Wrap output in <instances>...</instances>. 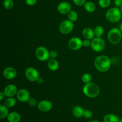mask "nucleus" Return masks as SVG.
Listing matches in <instances>:
<instances>
[{"label":"nucleus","instance_id":"obj_1","mask_svg":"<svg viewBox=\"0 0 122 122\" xmlns=\"http://www.w3.org/2000/svg\"><path fill=\"white\" fill-rule=\"evenodd\" d=\"M112 60L107 56L101 55L96 57L94 60V66L98 71L100 72H106L110 69Z\"/></svg>","mask_w":122,"mask_h":122},{"label":"nucleus","instance_id":"obj_2","mask_svg":"<svg viewBox=\"0 0 122 122\" xmlns=\"http://www.w3.org/2000/svg\"><path fill=\"white\" fill-rule=\"evenodd\" d=\"M83 93L89 98H95L99 95L100 89L98 86L95 83L90 82L84 85L82 89Z\"/></svg>","mask_w":122,"mask_h":122},{"label":"nucleus","instance_id":"obj_3","mask_svg":"<svg viewBox=\"0 0 122 122\" xmlns=\"http://www.w3.org/2000/svg\"><path fill=\"white\" fill-rule=\"evenodd\" d=\"M122 13L120 9L118 7H112L107 11L106 17L108 21L111 23L118 22L121 19Z\"/></svg>","mask_w":122,"mask_h":122},{"label":"nucleus","instance_id":"obj_4","mask_svg":"<svg viewBox=\"0 0 122 122\" xmlns=\"http://www.w3.org/2000/svg\"><path fill=\"white\" fill-rule=\"evenodd\" d=\"M107 38L111 44L114 45L119 44L122 40V32L119 28H112L108 32Z\"/></svg>","mask_w":122,"mask_h":122},{"label":"nucleus","instance_id":"obj_5","mask_svg":"<svg viewBox=\"0 0 122 122\" xmlns=\"http://www.w3.org/2000/svg\"><path fill=\"white\" fill-rule=\"evenodd\" d=\"M91 47L93 51L95 52H101L104 50L106 47V43L104 39H102L101 37H95L91 41Z\"/></svg>","mask_w":122,"mask_h":122},{"label":"nucleus","instance_id":"obj_6","mask_svg":"<svg viewBox=\"0 0 122 122\" xmlns=\"http://www.w3.org/2000/svg\"><path fill=\"white\" fill-rule=\"evenodd\" d=\"M35 56L38 60L45 61L50 58V51L45 46H40L36 50Z\"/></svg>","mask_w":122,"mask_h":122},{"label":"nucleus","instance_id":"obj_7","mask_svg":"<svg viewBox=\"0 0 122 122\" xmlns=\"http://www.w3.org/2000/svg\"><path fill=\"white\" fill-rule=\"evenodd\" d=\"M74 29L73 22L69 20H63L59 25V30L61 33L67 35L70 33Z\"/></svg>","mask_w":122,"mask_h":122},{"label":"nucleus","instance_id":"obj_8","mask_svg":"<svg viewBox=\"0 0 122 122\" xmlns=\"http://www.w3.org/2000/svg\"><path fill=\"white\" fill-rule=\"evenodd\" d=\"M26 79L30 82H37L39 78V73L38 70L34 67H29L27 68L25 71Z\"/></svg>","mask_w":122,"mask_h":122},{"label":"nucleus","instance_id":"obj_9","mask_svg":"<svg viewBox=\"0 0 122 122\" xmlns=\"http://www.w3.org/2000/svg\"><path fill=\"white\" fill-rule=\"evenodd\" d=\"M83 41L78 37L71 38L68 42V46L70 50L73 51H77L82 47Z\"/></svg>","mask_w":122,"mask_h":122},{"label":"nucleus","instance_id":"obj_10","mask_svg":"<svg viewBox=\"0 0 122 122\" xmlns=\"http://www.w3.org/2000/svg\"><path fill=\"white\" fill-rule=\"evenodd\" d=\"M16 97L17 100L22 102H27L30 98L29 92L25 89H20L18 90Z\"/></svg>","mask_w":122,"mask_h":122},{"label":"nucleus","instance_id":"obj_11","mask_svg":"<svg viewBox=\"0 0 122 122\" xmlns=\"http://www.w3.org/2000/svg\"><path fill=\"white\" fill-rule=\"evenodd\" d=\"M57 11L61 14H67L70 10H71V6L69 2L66 1L61 2L57 5Z\"/></svg>","mask_w":122,"mask_h":122},{"label":"nucleus","instance_id":"obj_12","mask_svg":"<svg viewBox=\"0 0 122 122\" xmlns=\"http://www.w3.org/2000/svg\"><path fill=\"white\" fill-rule=\"evenodd\" d=\"M38 108L41 112H48L52 108V104L48 100H42L38 103Z\"/></svg>","mask_w":122,"mask_h":122},{"label":"nucleus","instance_id":"obj_13","mask_svg":"<svg viewBox=\"0 0 122 122\" xmlns=\"http://www.w3.org/2000/svg\"><path fill=\"white\" fill-rule=\"evenodd\" d=\"M17 91V88L14 84L8 85L4 89V92L7 97H13L14 95H16Z\"/></svg>","mask_w":122,"mask_h":122},{"label":"nucleus","instance_id":"obj_14","mask_svg":"<svg viewBox=\"0 0 122 122\" xmlns=\"http://www.w3.org/2000/svg\"><path fill=\"white\" fill-rule=\"evenodd\" d=\"M3 76L5 79L11 80L15 78L17 76V71L12 67H6L3 71Z\"/></svg>","mask_w":122,"mask_h":122},{"label":"nucleus","instance_id":"obj_15","mask_svg":"<svg viewBox=\"0 0 122 122\" xmlns=\"http://www.w3.org/2000/svg\"><path fill=\"white\" fill-rule=\"evenodd\" d=\"M82 35L83 38L88 39H92L95 36V33L94 30H93L91 27H85L82 30Z\"/></svg>","mask_w":122,"mask_h":122},{"label":"nucleus","instance_id":"obj_16","mask_svg":"<svg viewBox=\"0 0 122 122\" xmlns=\"http://www.w3.org/2000/svg\"><path fill=\"white\" fill-rule=\"evenodd\" d=\"M48 67L51 71H55L58 70L59 67V63L56 58H50L48 61Z\"/></svg>","mask_w":122,"mask_h":122},{"label":"nucleus","instance_id":"obj_17","mask_svg":"<svg viewBox=\"0 0 122 122\" xmlns=\"http://www.w3.org/2000/svg\"><path fill=\"white\" fill-rule=\"evenodd\" d=\"M85 110L81 106H76L72 109V114L75 117L81 118L83 117Z\"/></svg>","mask_w":122,"mask_h":122},{"label":"nucleus","instance_id":"obj_18","mask_svg":"<svg viewBox=\"0 0 122 122\" xmlns=\"http://www.w3.org/2000/svg\"><path fill=\"white\" fill-rule=\"evenodd\" d=\"M7 118L8 122H20L21 116L17 112H13L9 113Z\"/></svg>","mask_w":122,"mask_h":122},{"label":"nucleus","instance_id":"obj_19","mask_svg":"<svg viewBox=\"0 0 122 122\" xmlns=\"http://www.w3.org/2000/svg\"><path fill=\"white\" fill-rule=\"evenodd\" d=\"M104 122H119L120 119L117 116L113 114H106L103 119Z\"/></svg>","mask_w":122,"mask_h":122},{"label":"nucleus","instance_id":"obj_20","mask_svg":"<svg viewBox=\"0 0 122 122\" xmlns=\"http://www.w3.org/2000/svg\"><path fill=\"white\" fill-rule=\"evenodd\" d=\"M84 8L88 13H93L96 10V5L95 4L91 1H87L83 5Z\"/></svg>","mask_w":122,"mask_h":122},{"label":"nucleus","instance_id":"obj_21","mask_svg":"<svg viewBox=\"0 0 122 122\" xmlns=\"http://www.w3.org/2000/svg\"><path fill=\"white\" fill-rule=\"evenodd\" d=\"M9 114L8 108L5 105H1L0 106V119H3L7 117Z\"/></svg>","mask_w":122,"mask_h":122},{"label":"nucleus","instance_id":"obj_22","mask_svg":"<svg viewBox=\"0 0 122 122\" xmlns=\"http://www.w3.org/2000/svg\"><path fill=\"white\" fill-rule=\"evenodd\" d=\"M67 17L68 20H70L72 22H75L78 19V14L75 10H70L67 14Z\"/></svg>","mask_w":122,"mask_h":122},{"label":"nucleus","instance_id":"obj_23","mask_svg":"<svg viewBox=\"0 0 122 122\" xmlns=\"http://www.w3.org/2000/svg\"><path fill=\"white\" fill-rule=\"evenodd\" d=\"M16 104V100L13 97H8L4 102V105L7 106L8 108H11V107H14Z\"/></svg>","mask_w":122,"mask_h":122},{"label":"nucleus","instance_id":"obj_24","mask_svg":"<svg viewBox=\"0 0 122 122\" xmlns=\"http://www.w3.org/2000/svg\"><path fill=\"white\" fill-rule=\"evenodd\" d=\"M94 30L96 37H101L104 33V29L102 26H100V25H98L97 27H95Z\"/></svg>","mask_w":122,"mask_h":122},{"label":"nucleus","instance_id":"obj_25","mask_svg":"<svg viewBox=\"0 0 122 122\" xmlns=\"http://www.w3.org/2000/svg\"><path fill=\"white\" fill-rule=\"evenodd\" d=\"M3 6L6 10H11L14 6L13 0H4Z\"/></svg>","mask_w":122,"mask_h":122},{"label":"nucleus","instance_id":"obj_26","mask_svg":"<svg viewBox=\"0 0 122 122\" xmlns=\"http://www.w3.org/2000/svg\"><path fill=\"white\" fill-rule=\"evenodd\" d=\"M82 81L84 83H90L92 81V76L89 73H85L82 76Z\"/></svg>","mask_w":122,"mask_h":122},{"label":"nucleus","instance_id":"obj_27","mask_svg":"<svg viewBox=\"0 0 122 122\" xmlns=\"http://www.w3.org/2000/svg\"><path fill=\"white\" fill-rule=\"evenodd\" d=\"M111 0H98V5L101 8H106L110 6Z\"/></svg>","mask_w":122,"mask_h":122},{"label":"nucleus","instance_id":"obj_28","mask_svg":"<svg viewBox=\"0 0 122 122\" xmlns=\"http://www.w3.org/2000/svg\"><path fill=\"white\" fill-rule=\"evenodd\" d=\"M27 102L31 107H35V106H37L38 104L37 100L35 98H30Z\"/></svg>","mask_w":122,"mask_h":122},{"label":"nucleus","instance_id":"obj_29","mask_svg":"<svg viewBox=\"0 0 122 122\" xmlns=\"http://www.w3.org/2000/svg\"><path fill=\"white\" fill-rule=\"evenodd\" d=\"M92 112L90 110H85L84 114H83V117L86 119H90L92 117Z\"/></svg>","mask_w":122,"mask_h":122},{"label":"nucleus","instance_id":"obj_30","mask_svg":"<svg viewBox=\"0 0 122 122\" xmlns=\"http://www.w3.org/2000/svg\"><path fill=\"white\" fill-rule=\"evenodd\" d=\"M73 1L77 6L83 5L86 2V0H73Z\"/></svg>","mask_w":122,"mask_h":122},{"label":"nucleus","instance_id":"obj_31","mask_svg":"<svg viewBox=\"0 0 122 122\" xmlns=\"http://www.w3.org/2000/svg\"><path fill=\"white\" fill-rule=\"evenodd\" d=\"M82 45L85 47H89L91 45V41L90 39H85L82 42Z\"/></svg>","mask_w":122,"mask_h":122},{"label":"nucleus","instance_id":"obj_32","mask_svg":"<svg viewBox=\"0 0 122 122\" xmlns=\"http://www.w3.org/2000/svg\"><path fill=\"white\" fill-rule=\"evenodd\" d=\"M58 56V53L55 50H52L50 51V58H56Z\"/></svg>","mask_w":122,"mask_h":122},{"label":"nucleus","instance_id":"obj_33","mask_svg":"<svg viewBox=\"0 0 122 122\" xmlns=\"http://www.w3.org/2000/svg\"><path fill=\"white\" fill-rule=\"evenodd\" d=\"M26 3L29 6H33L36 4L37 2V0H25Z\"/></svg>","mask_w":122,"mask_h":122},{"label":"nucleus","instance_id":"obj_34","mask_svg":"<svg viewBox=\"0 0 122 122\" xmlns=\"http://www.w3.org/2000/svg\"><path fill=\"white\" fill-rule=\"evenodd\" d=\"M114 5L116 7H121L122 6V0H114Z\"/></svg>","mask_w":122,"mask_h":122},{"label":"nucleus","instance_id":"obj_35","mask_svg":"<svg viewBox=\"0 0 122 122\" xmlns=\"http://www.w3.org/2000/svg\"><path fill=\"white\" fill-rule=\"evenodd\" d=\"M5 97V95L4 92H0V101H2L4 98V97Z\"/></svg>","mask_w":122,"mask_h":122},{"label":"nucleus","instance_id":"obj_36","mask_svg":"<svg viewBox=\"0 0 122 122\" xmlns=\"http://www.w3.org/2000/svg\"><path fill=\"white\" fill-rule=\"evenodd\" d=\"M37 82H38L39 84H42V83L44 82V79H43L42 78H41V77H39L38 79V81H37Z\"/></svg>","mask_w":122,"mask_h":122},{"label":"nucleus","instance_id":"obj_37","mask_svg":"<svg viewBox=\"0 0 122 122\" xmlns=\"http://www.w3.org/2000/svg\"><path fill=\"white\" fill-rule=\"evenodd\" d=\"M119 29L120 30V31L122 32V23L120 24V25H119Z\"/></svg>","mask_w":122,"mask_h":122},{"label":"nucleus","instance_id":"obj_38","mask_svg":"<svg viewBox=\"0 0 122 122\" xmlns=\"http://www.w3.org/2000/svg\"><path fill=\"white\" fill-rule=\"evenodd\" d=\"M89 122H99L98 121V120H91V121H90Z\"/></svg>","mask_w":122,"mask_h":122},{"label":"nucleus","instance_id":"obj_39","mask_svg":"<svg viewBox=\"0 0 122 122\" xmlns=\"http://www.w3.org/2000/svg\"><path fill=\"white\" fill-rule=\"evenodd\" d=\"M120 10H121V11H122V6L121 7H120Z\"/></svg>","mask_w":122,"mask_h":122},{"label":"nucleus","instance_id":"obj_40","mask_svg":"<svg viewBox=\"0 0 122 122\" xmlns=\"http://www.w3.org/2000/svg\"><path fill=\"white\" fill-rule=\"evenodd\" d=\"M119 122H122V119H120V121H119Z\"/></svg>","mask_w":122,"mask_h":122}]
</instances>
